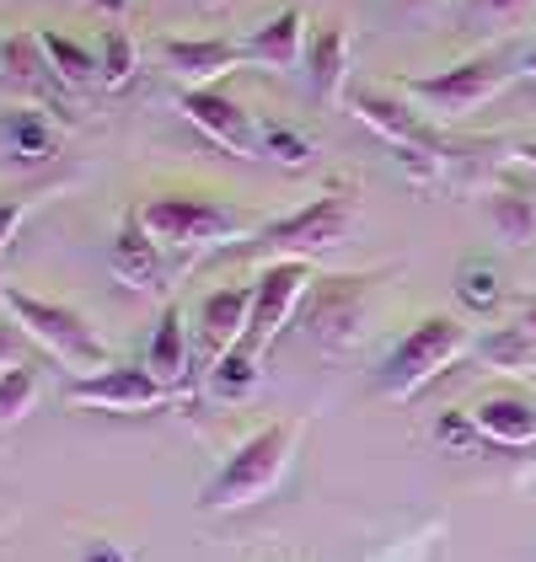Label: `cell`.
I'll return each instance as SVG.
<instances>
[{
  "mask_svg": "<svg viewBox=\"0 0 536 562\" xmlns=\"http://www.w3.org/2000/svg\"><path fill=\"white\" fill-rule=\"evenodd\" d=\"M295 439L301 429L295 424H264V429H253L231 456H225V467L210 476V487H204V509L210 515H236V509H253V504H264L268 493L279 487V476L290 472V456H295Z\"/></svg>",
  "mask_w": 536,
  "mask_h": 562,
  "instance_id": "1",
  "label": "cell"
},
{
  "mask_svg": "<svg viewBox=\"0 0 536 562\" xmlns=\"http://www.w3.org/2000/svg\"><path fill=\"white\" fill-rule=\"evenodd\" d=\"M139 225L167 247V252H204V247H231V241H247L258 236V220L225 199H204V193H161V199H145L139 204Z\"/></svg>",
  "mask_w": 536,
  "mask_h": 562,
  "instance_id": "2",
  "label": "cell"
},
{
  "mask_svg": "<svg viewBox=\"0 0 536 562\" xmlns=\"http://www.w3.org/2000/svg\"><path fill=\"white\" fill-rule=\"evenodd\" d=\"M0 305H5V316L27 333V344H38L44 353H54L65 370L97 375V370L113 364V353H108V344H102V333L91 327L76 305L44 301V295H33V290H22V284H5V290H0Z\"/></svg>",
  "mask_w": 536,
  "mask_h": 562,
  "instance_id": "3",
  "label": "cell"
},
{
  "mask_svg": "<svg viewBox=\"0 0 536 562\" xmlns=\"http://www.w3.org/2000/svg\"><path fill=\"white\" fill-rule=\"evenodd\" d=\"M461 353H472V327L467 322L440 316V311L435 316H418L398 338V348L381 359L376 391L392 396V402H407V396H418V391L429 386L435 375H446Z\"/></svg>",
  "mask_w": 536,
  "mask_h": 562,
  "instance_id": "4",
  "label": "cell"
},
{
  "mask_svg": "<svg viewBox=\"0 0 536 562\" xmlns=\"http://www.w3.org/2000/svg\"><path fill=\"white\" fill-rule=\"evenodd\" d=\"M521 70L504 48H489V54H472L461 65H446V70H429V76H407L402 81V97L440 113V119H467L478 113L483 102H493L499 91L510 87Z\"/></svg>",
  "mask_w": 536,
  "mask_h": 562,
  "instance_id": "5",
  "label": "cell"
},
{
  "mask_svg": "<svg viewBox=\"0 0 536 562\" xmlns=\"http://www.w3.org/2000/svg\"><path fill=\"white\" fill-rule=\"evenodd\" d=\"M349 231H355V199L333 188V193H316L312 204H301V210H290V215L264 220L258 236H253V247H264L268 262L273 258L312 262V258H322V252H333V247H344Z\"/></svg>",
  "mask_w": 536,
  "mask_h": 562,
  "instance_id": "6",
  "label": "cell"
},
{
  "mask_svg": "<svg viewBox=\"0 0 536 562\" xmlns=\"http://www.w3.org/2000/svg\"><path fill=\"white\" fill-rule=\"evenodd\" d=\"M376 273H322L306 290V338L327 353H344L365 333V301Z\"/></svg>",
  "mask_w": 536,
  "mask_h": 562,
  "instance_id": "7",
  "label": "cell"
},
{
  "mask_svg": "<svg viewBox=\"0 0 536 562\" xmlns=\"http://www.w3.org/2000/svg\"><path fill=\"white\" fill-rule=\"evenodd\" d=\"M312 262L306 258H273L264 262V273L253 279V322H247V338L242 344H253L264 353L279 333H284V322L295 316V305L306 301V290H312Z\"/></svg>",
  "mask_w": 536,
  "mask_h": 562,
  "instance_id": "8",
  "label": "cell"
},
{
  "mask_svg": "<svg viewBox=\"0 0 536 562\" xmlns=\"http://www.w3.org/2000/svg\"><path fill=\"white\" fill-rule=\"evenodd\" d=\"M65 396L76 407H97V413H156L178 391L167 386V381H156L150 364H108L97 375H76L65 386Z\"/></svg>",
  "mask_w": 536,
  "mask_h": 562,
  "instance_id": "9",
  "label": "cell"
},
{
  "mask_svg": "<svg viewBox=\"0 0 536 562\" xmlns=\"http://www.w3.org/2000/svg\"><path fill=\"white\" fill-rule=\"evenodd\" d=\"M178 108L193 130L210 134V139L221 145L225 156H242V161H258V156H264V134L253 124V113H247L236 97H225L221 87H182Z\"/></svg>",
  "mask_w": 536,
  "mask_h": 562,
  "instance_id": "10",
  "label": "cell"
},
{
  "mask_svg": "<svg viewBox=\"0 0 536 562\" xmlns=\"http://www.w3.org/2000/svg\"><path fill=\"white\" fill-rule=\"evenodd\" d=\"M344 102H349V113H355L365 130H376L381 139H392L398 150H435V156H440V134L424 124V113H413V108H407V97L359 87V91H349Z\"/></svg>",
  "mask_w": 536,
  "mask_h": 562,
  "instance_id": "11",
  "label": "cell"
},
{
  "mask_svg": "<svg viewBox=\"0 0 536 562\" xmlns=\"http://www.w3.org/2000/svg\"><path fill=\"white\" fill-rule=\"evenodd\" d=\"M161 59L182 87H215L236 65H247L242 44H225V38H161Z\"/></svg>",
  "mask_w": 536,
  "mask_h": 562,
  "instance_id": "12",
  "label": "cell"
},
{
  "mask_svg": "<svg viewBox=\"0 0 536 562\" xmlns=\"http://www.w3.org/2000/svg\"><path fill=\"white\" fill-rule=\"evenodd\" d=\"M467 413L478 424V439H489V445H504V450L536 445V402L521 391H489Z\"/></svg>",
  "mask_w": 536,
  "mask_h": 562,
  "instance_id": "13",
  "label": "cell"
},
{
  "mask_svg": "<svg viewBox=\"0 0 536 562\" xmlns=\"http://www.w3.org/2000/svg\"><path fill=\"white\" fill-rule=\"evenodd\" d=\"M306 16L295 11V5H284V11H273L264 16L253 33H247V65H268V70H295V65H306Z\"/></svg>",
  "mask_w": 536,
  "mask_h": 562,
  "instance_id": "14",
  "label": "cell"
},
{
  "mask_svg": "<svg viewBox=\"0 0 536 562\" xmlns=\"http://www.w3.org/2000/svg\"><path fill=\"white\" fill-rule=\"evenodd\" d=\"M247 322H253V284H225L210 290L199 305V338H204V359L215 364L225 348H236L247 338Z\"/></svg>",
  "mask_w": 536,
  "mask_h": 562,
  "instance_id": "15",
  "label": "cell"
},
{
  "mask_svg": "<svg viewBox=\"0 0 536 562\" xmlns=\"http://www.w3.org/2000/svg\"><path fill=\"white\" fill-rule=\"evenodd\" d=\"M0 76L11 81V91H38L48 108L59 113L65 87H59V76H54V65H48L38 33H11V38H0Z\"/></svg>",
  "mask_w": 536,
  "mask_h": 562,
  "instance_id": "16",
  "label": "cell"
},
{
  "mask_svg": "<svg viewBox=\"0 0 536 562\" xmlns=\"http://www.w3.org/2000/svg\"><path fill=\"white\" fill-rule=\"evenodd\" d=\"M0 150L16 167H48L59 156V130L48 124L44 108H0Z\"/></svg>",
  "mask_w": 536,
  "mask_h": 562,
  "instance_id": "17",
  "label": "cell"
},
{
  "mask_svg": "<svg viewBox=\"0 0 536 562\" xmlns=\"http://www.w3.org/2000/svg\"><path fill=\"white\" fill-rule=\"evenodd\" d=\"M344 81H349V27L327 22L306 38V87L316 102H344Z\"/></svg>",
  "mask_w": 536,
  "mask_h": 562,
  "instance_id": "18",
  "label": "cell"
},
{
  "mask_svg": "<svg viewBox=\"0 0 536 562\" xmlns=\"http://www.w3.org/2000/svg\"><path fill=\"white\" fill-rule=\"evenodd\" d=\"M161 252H167V247L139 225V215H130L119 225V236H113V273H119L130 290H161V279H167Z\"/></svg>",
  "mask_w": 536,
  "mask_h": 562,
  "instance_id": "19",
  "label": "cell"
},
{
  "mask_svg": "<svg viewBox=\"0 0 536 562\" xmlns=\"http://www.w3.org/2000/svg\"><path fill=\"white\" fill-rule=\"evenodd\" d=\"M145 364L156 381H167L172 391H182L188 381V333H182V305L167 301L161 316H156V333H150V348H145Z\"/></svg>",
  "mask_w": 536,
  "mask_h": 562,
  "instance_id": "20",
  "label": "cell"
},
{
  "mask_svg": "<svg viewBox=\"0 0 536 562\" xmlns=\"http://www.w3.org/2000/svg\"><path fill=\"white\" fill-rule=\"evenodd\" d=\"M472 353H478L489 370L526 375V370H536V333L532 327H521V322H504V327H493L489 338H478Z\"/></svg>",
  "mask_w": 536,
  "mask_h": 562,
  "instance_id": "21",
  "label": "cell"
},
{
  "mask_svg": "<svg viewBox=\"0 0 536 562\" xmlns=\"http://www.w3.org/2000/svg\"><path fill=\"white\" fill-rule=\"evenodd\" d=\"M44 38V54L48 65H54V76H59V87L65 91H97L102 87V59L91 54L87 44H76V38H59V33H38Z\"/></svg>",
  "mask_w": 536,
  "mask_h": 562,
  "instance_id": "22",
  "label": "cell"
},
{
  "mask_svg": "<svg viewBox=\"0 0 536 562\" xmlns=\"http://www.w3.org/2000/svg\"><path fill=\"white\" fill-rule=\"evenodd\" d=\"M258 359H264V353H258L253 344L225 348L221 359L204 370V381H210V391H215L221 402H242V396H253V391H258V381H264Z\"/></svg>",
  "mask_w": 536,
  "mask_h": 562,
  "instance_id": "23",
  "label": "cell"
},
{
  "mask_svg": "<svg viewBox=\"0 0 536 562\" xmlns=\"http://www.w3.org/2000/svg\"><path fill=\"white\" fill-rule=\"evenodd\" d=\"M493 231L510 241V247H526L536 236V193H515V188H499L489 199Z\"/></svg>",
  "mask_w": 536,
  "mask_h": 562,
  "instance_id": "24",
  "label": "cell"
},
{
  "mask_svg": "<svg viewBox=\"0 0 536 562\" xmlns=\"http://www.w3.org/2000/svg\"><path fill=\"white\" fill-rule=\"evenodd\" d=\"M33 407H38V370H33V364L0 370V429H5V424H22Z\"/></svg>",
  "mask_w": 536,
  "mask_h": 562,
  "instance_id": "25",
  "label": "cell"
},
{
  "mask_svg": "<svg viewBox=\"0 0 536 562\" xmlns=\"http://www.w3.org/2000/svg\"><path fill=\"white\" fill-rule=\"evenodd\" d=\"M456 301L467 305L472 316H489L493 305L504 301V290H499V273H493V262H467V268L456 273Z\"/></svg>",
  "mask_w": 536,
  "mask_h": 562,
  "instance_id": "26",
  "label": "cell"
},
{
  "mask_svg": "<svg viewBox=\"0 0 536 562\" xmlns=\"http://www.w3.org/2000/svg\"><path fill=\"white\" fill-rule=\"evenodd\" d=\"M97 59H102V91H124L134 81V38L124 27H108L102 33Z\"/></svg>",
  "mask_w": 536,
  "mask_h": 562,
  "instance_id": "27",
  "label": "cell"
},
{
  "mask_svg": "<svg viewBox=\"0 0 536 562\" xmlns=\"http://www.w3.org/2000/svg\"><path fill=\"white\" fill-rule=\"evenodd\" d=\"M536 11V0H461L467 27H515Z\"/></svg>",
  "mask_w": 536,
  "mask_h": 562,
  "instance_id": "28",
  "label": "cell"
},
{
  "mask_svg": "<svg viewBox=\"0 0 536 562\" xmlns=\"http://www.w3.org/2000/svg\"><path fill=\"white\" fill-rule=\"evenodd\" d=\"M264 156L268 161H279V167H306L316 156V145L306 139V134L284 130V124H268L264 130Z\"/></svg>",
  "mask_w": 536,
  "mask_h": 562,
  "instance_id": "29",
  "label": "cell"
},
{
  "mask_svg": "<svg viewBox=\"0 0 536 562\" xmlns=\"http://www.w3.org/2000/svg\"><path fill=\"white\" fill-rule=\"evenodd\" d=\"M435 439H440L446 450H472V445H478L472 413H440V418H435Z\"/></svg>",
  "mask_w": 536,
  "mask_h": 562,
  "instance_id": "30",
  "label": "cell"
},
{
  "mask_svg": "<svg viewBox=\"0 0 536 562\" xmlns=\"http://www.w3.org/2000/svg\"><path fill=\"white\" fill-rule=\"evenodd\" d=\"M22 220H27V204H22V199H0V252L11 247V236L22 231Z\"/></svg>",
  "mask_w": 536,
  "mask_h": 562,
  "instance_id": "31",
  "label": "cell"
},
{
  "mask_svg": "<svg viewBox=\"0 0 536 562\" xmlns=\"http://www.w3.org/2000/svg\"><path fill=\"white\" fill-rule=\"evenodd\" d=\"M22 338H27V333H22L11 316H0V370H11V364H16V348H22Z\"/></svg>",
  "mask_w": 536,
  "mask_h": 562,
  "instance_id": "32",
  "label": "cell"
},
{
  "mask_svg": "<svg viewBox=\"0 0 536 562\" xmlns=\"http://www.w3.org/2000/svg\"><path fill=\"white\" fill-rule=\"evenodd\" d=\"M515 172L526 177V193H536V139H532V145H521V150H515Z\"/></svg>",
  "mask_w": 536,
  "mask_h": 562,
  "instance_id": "33",
  "label": "cell"
},
{
  "mask_svg": "<svg viewBox=\"0 0 536 562\" xmlns=\"http://www.w3.org/2000/svg\"><path fill=\"white\" fill-rule=\"evenodd\" d=\"M87 562H130V552H124V547H113V541H91Z\"/></svg>",
  "mask_w": 536,
  "mask_h": 562,
  "instance_id": "34",
  "label": "cell"
},
{
  "mask_svg": "<svg viewBox=\"0 0 536 562\" xmlns=\"http://www.w3.org/2000/svg\"><path fill=\"white\" fill-rule=\"evenodd\" d=\"M87 5H97L102 16H124V5H130V0H87Z\"/></svg>",
  "mask_w": 536,
  "mask_h": 562,
  "instance_id": "35",
  "label": "cell"
},
{
  "mask_svg": "<svg viewBox=\"0 0 536 562\" xmlns=\"http://www.w3.org/2000/svg\"><path fill=\"white\" fill-rule=\"evenodd\" d=\"M521 76H526V81H532V87H536V44L526 48V59H521Z\"/></svg>",
  "mask_w": 536,
  "mask_h": 562,
  "instance_id": "36",
  "label": "cell"
},
{
  "mask_svg": "<svg viewBox=\"0 0 536 562\" xmlns=\"http://www.w3.org/2000/svg\"><path fill=\"white\" fill-rule=\"evenodd\" d=\"M407 11H435V5H446V0H402Z\"/></svg>",
  "mask_w": 536,
  "mask_h": 562,
  "instance_id": "37",
  "label": "cell"
},
{
  "mask_svg": "<svg viewBox=\"0 0 536 562\" xmlns=\"http://www.w3.org/2000/svg\"><path fill=\"white\" fill-rule=\"evenodd\" d=\"M204 5H221V0H204Z\"/></svg>",
  "mask_w": 536,
  "mask_h": 562,
  "instance_id": "38",
  "label": "cell"
},
{
  "mask_svg": "<svg viewBox=\"0 0 536 562\" xmlns=\"http://www.w3.org/2000/svg\"><path fill=\"white\" fill-rule=\"evenodd\" d=\"M532 375H536V370H532Z\"/></svg>",
  "mask_w": 536,
  "mask_h": 562,
  "instance_id": "39",
  "label": "cell"
}]
</instances>
